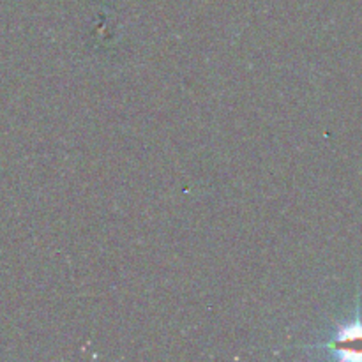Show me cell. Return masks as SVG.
<instances>
[{"label": "cell", "mask_w": 362, "mask_h": 362, "mask_svg": "<svg viewBox=\"0 0 362 362\" xmlns=\"http://www.w3.org/2000/svg\"><path fill=\"white\" fill-rule=\"evenodd\" d=\"M332 346L343 359H362V325H350L339 332Z\"/></svg>", "instance_id": "obj_1"}]
</instances>
